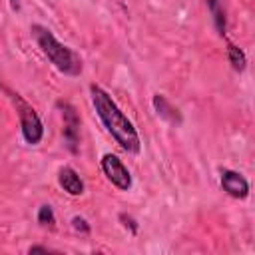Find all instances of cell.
Listing matches in <instances>:
<instances>
[{
	"instance_id": "obj_1",
	"label": "cell",
	"mask_w": 255,
	"mask_h": 255,
	"mask_svg": "<svg viewBox=\"0 0 255 255\" xmlns=\"http://www.w3.org/2000/svg\"><path fill=\"white\" fill-rule=\"evenodd\" d=\"M90 100H92V106L96 110V116L100 118L106 131L116 139V143L124 151L137 155L141 151L139 133H137L135 126L131 124V120L120 110L116 100L98 84L90 86Z\"/></svg>"
},
{
	"instance_id": "obj_2",
	"label": "cell",
	"mask_w": 255,
	"mask_h": 255,
	"mask_svg": "<svg viewBox=\"0 0 255 255\" xmlns=\"http://www.w3.org/2000/svg\"><path fill=\"white\" fill-rule=\"evenodd\" d=\"M30 34L34 38V42L38 44L40 52L52 62V66L64 74V76H70V78H76L82 74V58L66 44H62L54 32L42 24H32L30 26Z\"/></svg>"
},
{
	"instance_id": "obj_3",
	"label": "cell",
	"mask_w": 255,
	"mask_h": 255,
	"mask_svg": "<svg viewBox=\"0 0 255 255\" xmlns=\"http://www.w3.org/2000/svg\"><path fill=\"white\" fill-rule=\"evenodd\" d=\"M8 98L12 102V106L18 112V120H20V131L22 137L28 145H38L44 137V124L38 116V112L16 92H8Z\"/></svg>"
},
{
	"instance_id": "obj_4",
	"label": "cell",
	"mask_w": 255,
	"mask_h": 255,
	"mask_svg": "<svg viewBox=\"0 0 255 255\" xmlns=\"http://www.w3.org/2000/svg\"><path fill=\"white\" fill-rule=\"evenodd\" d=\"M60 114H62V135H64V143L72 153L80 151V116L76 112V108L70 102H56Z\"/></svg>"
},
{
	"instance_id": "obj_5",
	"label": "cell",
	"mask_w": 255,
	"mask_h": 255,
	"mask_svg": "<svg viewBox=\"0 0 255 255\" xmlns=\"http://www.w3.org/2000/svg\"><path fill=\"white\" fill-rule=\"evenodd\" d=\"M100 167H102L104 175L108 177V181L114 187H118L122 191H129L131 189V185H133L131 173L116 153H104L102 159H100Z\"/></svg>"
},
{
	"instance_id": "obj_6",
	"label": "cell",
	"mask_w": 255,
	"mask_h": 255,
	"mask_svg": "<svg viewBox=\"0 0 255 255\" xmlns=\"http://www.w3.org/2000/svg\"><path fill=\"white\" fill-rule=\"evenodd\" d=\"M219 183H221V189L233 199H247L249 195V181L235 169L223 167L219 171Z\"/></svg>"
},
{
	"instance_id": "obj_7",
	"label": "cell",
	"mask_w": 255,
	"mask_h": 255,
	"mask_svg": "<svg viewBox=\"0 0 255 255\" xmlns=\"http://www.w3.org/2000/svg\"><path fill=\"white\" fill-rule=\"evenodd\" d=\"M151 106H153V110H155V114L161 118V120H165L167 124H171V126H181V122H183V116H181V112L163 96V94H153V98H151Z\"/></svg>"
},
{
	"instance_id": "obj_8",
	"label": "cell",
	"mask_w": 255,
	"mask_h": 255,
	"mask_svg": "<svg viewBox=\"0 0 255 255\" xmlns=\"http://www.w3.org/2000/svg\"><path fill=\"white\" fill-rule=\"evenodd\" d=\"M58 183H60V187H62L68 195H74V197L82 195L84 189H86L82 177H80L78 171H76L74 167H70V165H64V167L58 171Z\"/></svg>"
},
{
	"instance_id": "obj_9",
	"label": "cell",
	"mask_w": 255,
	"mask_h": 255,
	"mask_svg": "<svg viewBox=\"0 0 255 255\" xmlns=\"http://www.w3.org/2000/svg\"><path fill=\"white\" fill-rule=\"evenodd\" d=\"M205 4H207V10H209V14L213 18V24H215L217 34L219 36H225V32H227V16H225L223 4L219 0H205Z\"/></svg>"
},
{
	"instance_id": "obj_10",
	"label": "cell",
	"mask_w": 255,
	"mask_h": 255,
	"mask_svg": "<svg viewBox=\"0 0 255 255\" xmlns=\"http://www.w3.org/2000/svg\"><path fill=\"white\" fill-rule=\"evenodd\" d=\"M227 60H229V64H231V68L235 70V72H245V68H247V56H245V52L239 48V46H235V44H227Z\"/></svg>"
},
{
	"instance_id": "obj_11",
	"label": "cell",
	"mask_w": 255,
	"mask_h": 255,
	"mask_svg": "<svg viewBox=\"0 0 255 255\" xmlns=\"http://www.w3.org/2000/svg\"><path fill=\"white\" fill-rule=\"evenodd\" d=\"M36 219H38V223L42 227H54L56 225V213H54L52 205H48V203L40 205L38 207V213H36Z\"/></svg>"
},
{
	"instance_id": "obj_12",
	"label": "cell",
	"mask_w": 255,
	"mask_h": 255,
	"mask_svg": "<svg viewBox=\"0 0 255 255\" xmlns=\"http://www.w3.org/2000/svg\"><path fill=\"white\" fill-rule=\"evenodd\" d=\"M72 229H74V231H78V233H82V235H88V233L92 231L90 223H88V221H86L82 215L72 217Z\"/></svg>"
},
{
	"instance_id": "obj_13",
	"label": "cell",
	"mask_w": 255,
	"mask_h": 255,
	"mask_svg": "<svg viewBox=\"0 0 255 255\" xmlns=\"http://www.w3.org/2000/svg\"><path fill=\"white\" fill-rule=\"evenodd\" d=\"M118 219L122 221V225H124L131 235H135V233H137V227H139V225H137V221H135L131 215H128V213H120V215H118Z\"/></svg>"
},
{
	"instance_id": "obj_14",
	"label": "cell",
	"mask_w": 255,
	"mask_h": 255,
	"mask_svg": "<svg viewBox=\"0 0 255 255\" xmlns=\"http://www.w3.org/2000/svg\"><path fill=\"white\" fill-rule=\"evenodd\" d=\"M28 253H30V255H34V253H54V249H50V247H46V245H32V247L28 249Z\"/></svg>"
},
{
	"instance_id": "obj_15",
	"label": "cell",
	"mask_w": 255,
	"mask_h": 255,
	"mask_svg": "<svg viewBox=\"0 0 255 255\" xmlns=\"http://www.w3.org/2000/svg\"><path fill=\"white\" fill-rule=\"evenodd\" d=\"M10 2V8L14 10V12H20V8H22V0H8Z\"/></svg>"
}]
</instances>
